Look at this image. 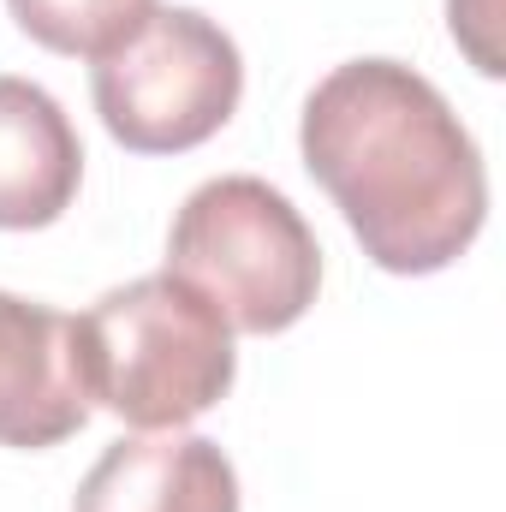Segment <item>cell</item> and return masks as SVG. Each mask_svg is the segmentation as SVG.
<instances>
[{
  "instance_id": "1",
  "label": "cell",
  "mask_w": 506,
  "mask_h": 512,
  "mask_svg": "<svg viewBox=\"0 0 506 512\" xmlns=\"http://www.w3.org/2000/svg\"><path fill=\"white\" fill-rule=\"evenodd\" d=\"M298 149L387 274H441L483 233V149L453 102L399 60L334 66L304 102Z\"/></svg>"
},
{
  "instance_id": "2",
  "label": "cell",
  "mask_w": 506,
  "mask_h": 512,
  "mask_svg": "<svg viewBox=\"0 0 506 512\" xmlns=\"http://www.w3.org/2000/svg\"><path fill=\"white\" fill-rule=\"evenodd\" d=\"M78 376L90 405L131 429H185L215 411L233 376V322L179 274H137L72 316Z\"/></svg>"
},
{
  "instance_id": "3",
  "label": "cell",
  "mask_w": 506,
  "mask_h": 512,
  "mask_svg": "<svg viewBox=\"0 0 506 512\" xmlns=\"http://www.w3.org/2000/svg\"><path fill=\"white\" fill-rule=\"evenodd\" d=\"M167 274L197 286L233 334H286L322 292V245L286 191L256 173H221L179 203Z\"/></svg>"
},
{
  "instance_id": "4",
  "label": "cell",
  "mask_w": 506,
  "mask_h": 512,
  "mask_svg": "<svg viewBox=\"0 0 506 512\" xmlns=\"http://www.w3.org/2000/svg\"><path fill=\"white\" fill-rule=\"evenodd\" d=\"M239 42L197 6H155L114 54L90 66V102L131 155H185L239 114Z\"/></svg>"
},
{
  "instance_id": "5",
  "label": "cell",
  "mask_w": 506,
  "mask_h": 512,
  "mask_svg": "<svg viewBox=\"0 0 506 512\" xmlns=\"http://www.w3.org/2000/svg\"><path fill=\"white\" fill-rule=\"evenodd\" d=\"M90 393L78 376L72 316L0 292V447L42 453L90 423Z\"/></svg>"
},
{
  "instance_id": "6",
  "label": "cell",
  "mask_w": 506,
  "mask_h": 512,
  "mask_svg": "<svg viewBox=\"0 0 506 512\" xmlns=\"http://www.w3.org/2000/svg\"><path fill=\"white\" fill-rule=\"evenodd\" d=\"M72 512H239V471L209 435L149 429L90 465Z\"/></svg>"
},
{
  "instance_id": "7",
  "label": "cell",
  "mask_w": 506,
  "mask_h": 512,
  "mask_svg": "<svg viewBox=\"0 0 506 512\" xmlns=\"http://www.w3.org/2000/svg\"><path fill=\"white\" fill-rule=\"evenodd\" d=\"M84 185V143L66 108L30 84L0 72V233L54 227Z\"/></svg>"
},
{
  "instance_id": "8",
  "label": "cell",
  "mask_w": 506,
  "mask_h": 512,
  "mask_svg": "<svg viewBox=\"0 0 506 512\" xmlns=\"http://www.w3.org/2000/svg\"><path fill=\"white\" fill-rule=\"evenodd\" d=\"M12 24L66 60H102L155 12V0H6Z\"/></svg>"
},
{
  "instance_id": "9",
  "label": "cell",
  "mask_w": 506,
  "mask_h": 512,
  "mask_svg": "<svg viewBox=\"0 0 506 512\" xmlns=\"http://www.w3.org/2000/svg\"><path fill=\"white\" fill-rule=\"evenodd\" d=\"M447 24H453V42L477 60L483 78H501V48H495V0H447Z\"/></svg>"
}]
</instances>
